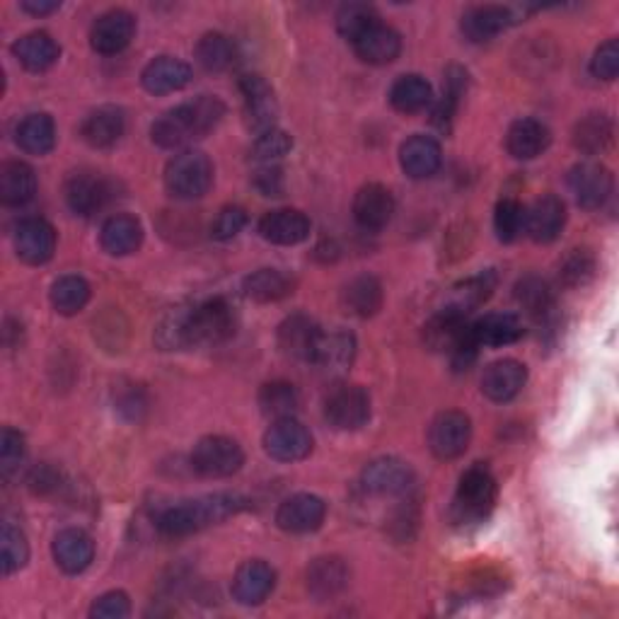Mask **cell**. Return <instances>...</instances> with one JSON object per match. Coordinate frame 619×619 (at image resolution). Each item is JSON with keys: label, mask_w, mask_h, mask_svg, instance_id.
I'll return each mask as SVG.
<instances>
[{"label": "cell", "mask_w": 619, "mask_h": 619, "mask_svg": "<svg viewBox=\"0 0 619 619\" xmlns=\"http://www.w3.org/2000/svg\"><path fill=\"white\" fill-rule=\"evenodd\" d=\"M0 554H3V574L13 576L15 571L25 569L30 559V542L25 538V532L15 526H3L0 532Z\"/></svg>", "instance_id": "816d5d0a"}, {"label": "cell", "mask_w": 619, "mask_h": 619, "mask_svg": "<svg viewBox=\"0 0 619 619\" xmlns=\"http://www.w3.org/2000/svg\"><path fill=\"white\" fill-rule=\"evenodd\" d=\"M259 235L271 245H301L310 237V218L295 209L271 211L259 221Z\"/></svg>", "instance_id": "7402d4cb"}, {"label": "cell", "mask_w": 619, "mask_h": 619, "mask_svg": "<svg viewBox=\"0 0 619 619\" xmlns=\"http://www.w3.org/2000/svg\"><path fill=\"white\" fill-rule=\"evenodd\" d=\"M353 356H356L353 335H349V331H331V335H323V339H319L313 363L323 365L325 371L339 373L347 371V368L353 363Z\"/></svg>", "instance_id": "f6af8a7d"}, {"label": "cell", "mask_w": 619, "mask_h": 619, "mask_svg": "<svg viewBox=\"0 0 619 619\" xmlns=\"http://www.w3.org/2000/svg\"><path fill=\"white\" fill-rule=\"evenodd\" d=\"M498 486L492 470L486 464L477 462L462 474L455 498H452L450 516L452 522L460 528L480 526L486 518L492 516V510L496 506Z\"/></svg>", "instance_id": "3957f363"}, {"label": "cell", "mask_w": 619, "mask_h": 619, "mask_svg": "<svg viewBox=\"0 0 619 619\" xmlns=\"http://www.w3.org/2000/svg\"><path fill=\"white\" fill-rule=\"evenodd\" d=\"M265 450L279 462H297L313 450V436L301 421L285 416V419H277L269 426V431L265 434Z\"/></svg>", "instance_id": "8fae6325"}, {"label": "cell", "mask_w": 619, "mask_h": 619, "mask_svg": "<svg viewBox=\"0 0 619 619\" xmlns=\"http://www.w3.org/2000/svg\"><path fill=\"white\" fill-rule=\"evenodd\" d=\"M140 82L150 94H170L184 90L192 82V68L172 56H158L143 68Z\"/></svg>", "instance_id": "cb8c5ba5"}, {"label": "cell", "mask_w": 619, "mask_h": 619, "mask_svg": "<svg viewBox=\"0 0 619 619\" xmlns=\"http://www.w3.org/2000/svg\"><path fill=\"white\" fill-rule=\"evenodd\" d=\"M516 13L506 5H477L462 15V34L474 44L492 42L498 34L516 25Z\"/></svg>", "instance_id": "ffe728a7"}, {"label": "cell", "mask_w": 619, "mask_h": 619, "mask_svg": "<svg viewBox=\"0 0 619 619\" xmlns=\"http://www.w3.org/2000/svg\"><path fill=\"white\" fill-rule=\"evenodd\" d=\"M593 271H595L593 257L588 252H583V249H576V252L564 261L562 277L569 285H583L593 277Z\"/></svg>", "instance_id": "680465c9"}, {"label": "cell", "mask_w": 619, "mask_h": 619, "mask_svg": "<svg viewBox=\"0 0 619 619\" xmlns=\"http://www.w3.org/2000/svg\"><path fill=\"white\" fill-rule=\"evenodd\" d=\"M37 194V175L27 162L10 160L0 168V199L5 206H25Z\"/></svg>", "instance_id": "836d02e7"}, {"label": "cell", "mask_w": 619, "mask_h": 619, "mask_svg": "<svg viewBox=\"0 0 619 619\" xmlns=\"http://www.w3.org/2000/svg\"><path fill=\"white\" fill-rule=\"evenodd\" d=\"M325 331L317 327L313 317L291 315L279 327V349L295 361H315V353Z\"/></svg>", "instance_id": "2e32d148"}, {"label": "cell", "mask_w": 619, "mask_h": 619, "mask_svg": "<svg viewBox=\"0 0 619 619\" xmlns=\"http://www.w3.org/2000/svg\"><path fill=\"white\" fill-rule=\"evenodd\" d=\"M52 552L58 569L66 574H82L94 559V542L86 530L68 528L56 534Z\"/></svg>", "instance_id": "d4e9b609"}, {"label": "cell", "mask_w": 619, "mask_h": 619, "mask_svg": "<svg viewBox=\"0 0 619 619\" xmlns=\"http://www.w3.org/2000/svg\"><path fill=\"white\" fill-rule=\"evenodd\" d=\"M494 228L496 237L502 243H514L526 230V206L516 199H502L496 204L494 213Z\"/></svg>", "instance_id": "f907efd6"}, {"label": "cell", "mask_w": 619, "mask_h": 619, "mask_svg": "<svg viewBox=\"0 0 619 619\" xmlns=\"http://www.w3.org/2000/svg\"><path fill=\"white\" fill-rule=\"evenodd\" d=\"M240 92H243V102H245L247 126L252 128L257 136L267 134V131L271 128H277L279 102H277V92H273L269 82L257 74L243 76Z\"/></svg>", "instance_id": "ba28073f"}, {"label": "cell", "mask_w": 619, "mask_h": 619, "mask_svg": "<svg viewBox=\"0 0 619 619\" xmlns=\"http://www.w3.org/2000/svg\"><path fill=\"white\" fill-rule=\"evenodd\" d=\"M15 252L25 265L40 267L46 265L56 252V230L49 221L44 218H25L20 221L13 235Z\"/></svg>", "instance_id": "5bb4252c"}, {"label": "cell", "mask_w": 619, "mask_h": 619, "mask_svg": "<svg viewBox=\"0 0 619 619\" xmlns=\"http://www.w3.org/2000/svg\"><path fill=\"white\" fill-rule=\"evenodd\" d=\"M470 327L472 325L468 323V315H462L455 307L448 305L428 319V325L424 327V341L428 349L446 351L450 356L458 349V344L468 337Z\"/></svg>", "instance_id": "484cf974"}, {"label": "cell", "mask_w": 619, "mask_h": 619, "mask_svg": "<svg viewBox=\"0 0 619 619\" xmlns=\"http://www.w3.org/2000/svg\"><path fill=\"white\" fill-rule=\"evenodd\" d=\"M390 102L402 114H416L426 110L428 104H434V90L431 82L424 76H399L390 88Z\"/></svg>", "instance_id": "8d00e7d4"}, {"label": "cell", "mask_w": 619, "mask_h": 619, "mask_svg": "<svg viewBox=\"0 0 619 619\" xmlns=\"http://www.w3.org/2000/svg\"><path fill=\"white\" fill-rule=\"evenodd\" d=\"M128 615H131V603L124 590L104 593L90 607V617L94 619H124Z\"/></svg>", "instance_id": "9f6ffc18"}, {"label": "cell", "mask_w": 619, "mask_h": 619, "mask_svg": "<svg viewBox=\"0 0 619 619\" xmlns=\"http://www.w3.org/2000/svg\"><path fill=\"white\" fill-rule=\"evenodd\" d=\"M363 489L375 496H409L414 492V470L404 460L380 458L363 470Z\"/></svg>", "instance_id": "9c48e42d"}, {"label": "cell", "mask_w": 619, "mask_h": 619, "mask_svg": "<svg viewBox=\"0 0 619 619\" xmlns=\"http://www.w3.org/2000/svg\"><path fill=\"white\" fill-rule=\"evenodd\" d=\"M61 8V3H44V0H25V3H22V10H25V13H30V15H49V13H56V10Z\"/></svg>", "instance_id": "94428289"}, {"label": "cell", "mask_w": 619, "mask_h": 619, "mask_svg": "<svg viewBox=\"0 0 619 619\" xmlns=\"http://www.w3.org/2000/svg\"><path fill=\"white\" fill-rule=\"evenodd\" d=\"M380 15L375 5L371 3H347L339 8L337 13V30L344 40H349L351 44L361 37L365 30H371L378 25Z\"/></svg>", "instance_id": "681fc988"}, {"label": "cell", "mask_w": 619, "mask_h": 619, "mask_svg": "<svg viewBox=\"0 0 619 619\" xmlns=\"http://www.w3.org/2000/svg\"><path fill=\"white\" fill-rule=\"evenodd\" d=\"M136 34V18L128 10H110V13L100 15L94 20L90 30V44L92 49L102 56H114L122 54L131 44Z\"/></svg>", "instance_id": "4fadbf2b"}, {"label": "cell", "mask_w": 619, "mask_h": 619, "mask_svg": "<svg viewBox=\"0 0 619 619\" xmlns=\"http://www.w3.org/2000/svg\"><path fill=\"white\" fill-rule=\"evenodd\" d=\"M273 586H277V571H273L267 562L261 559H252L245 562L233 578V595L240 605H261L265 603Z\"/></svg>", "instance_id": "44dd1931"}, {"label": "cell", "mask_w": 619, "mask_h": 619, "mask_svg": "<svg viewBox=\"0 0 619 619\" xmlns=\"http://www.w3.org/2000/svg\"><path fill=\"white\" fill-rule=\"evenodd\" d=\"M327 518V504L315 494H295L279 506L277 522L283 532L307 534L323 528Z\"/></svg>", "instance_id": "9a60e30c"}, {"label": "cell", "mask_w": 619, "mask_h": 619, "mask_svg": "<svg viewBox=\"0 0 619 619\" xmlns=\"http://www.w3.org/2000/svg\"><path fill=\"white\" fill-rule=\"evenodd\" d=\"M550 128L532 116L518 119V122L510 124L506 136V148L516 160H534L538 155L550 148Z\"/></svg>", "instance_id": "f546056e"}, {"label": "cell", "mask_w": 619, "mask_h": 619, "mask_svg": "<svg viewBox=\"0 0 619 619\" xmlns=\"http://www.w3.org/2000/svg\"><path fill=\"white\" fill-rule=\"evenodd\" d=\"M112 199V187L94 172H78L66 184V201L76 216H94Z\"/></svg>", "instance_id": "ac0fdd59"}, {"label": "cell", "mask_w": 619, "mask_h": 619, "mask_svg": "<svg viewBox=\"0 0 619 619\" xmlns=\"http://www.w3.org/2000/svg\"><path fill=\"white\" fill-rule=\"evenodd\" d=\"M528 383V368L516 359L496 361L482 375V392L492 402H510Z\"/></svg>", "instance_id": "4316f807"}, {"label": "cell", "mask_w": 619, "mask_h": 619, "mask_svg": "<svg viewBox=\"0 0 619 619\" xmlns=\"http://www.w3.org/2000/svg\"><path fill=\"white\" fill-rule=\"evenodd\" d=\"M472 440V421L462 412L438 414L428 428V448L438 460H458Z\"/></svg>", "instance_id": "52a82bcc"}, {"label": "cell", "mask_w": 619, "mask_h": 619, "mask_svg": "<svg viewBox=\"0 0 619 619\" xmlns=\"http://www.w3.org/2000/svg\"><path fill=\"white\" fill-rule=\"evenodd\" d=\"M225 116V104L211 94L184 102L175 110L165 112L158 122L153 124L150 134L160 148H182L187 143L204 138L221 124Z\"/></svg>", "instance_id": "6da1fadb"}, {"label": "cell", "mask_w": 619, "mask_h": 619, "mask_svg": "<svg viewBox=\"0 0 619 619\" xmlns=\"http://www.w3.org/2000/svg\"><path fill=\"white\" fill-rule=\"evenodd\" d=\"M383 285L375 277H359L344 289V307L356 317H371L383 307Z\"/></svg>", "instance_id": "7bdbcfd3"}, {"label": "cell", "mask_w": 619, "mask_h": 619, "mask_svg": "<svg viewBox=\"0 0 619 619\" xmlns=\"http://www.w3.org/2000/svg\"><path fill=\"white\" fill-rule=\"evenodd\" d=\"M196 61L211 74H225L237 61V46L228 34L209 32L196 44Z\"/></svg>", "instance_id": "b9f144b4"}, {"label": "cell", "mask_w": 619, "mask_h": 619, "mask_svg": "<svg viewBox=\"0 0 619 619\" xmlns=\"http://www.w3.org/2000/svg\"><path fill=\"white\" fill-rule=\"evenodd\" d=\"M566 225V206L554 194H544L526 209V233L534 243H554Z\"/></svg>", "instance_id": "d6986e66"}, {"label": "cell", "mask_w": 619, "mask_h": 619, "mask_svg": "<svg viewBox=\"0 0 619 619\" xmlns=\"http://www.w3.org/2000/svg\"><path fill=\"white\" fill-rule=\"evenodd\" d=\"M464 90H468V70L460 66L448 68L446 82H443V94H440V100L434 104V116H431V122L440 131H450Z\"/></svg>", "instance_id": "ee69618b"}, {"label": "cell", "mask_w": 619, "mask_h": 619, "mask_svg": "<svg viewBox=\"0 0 619 619\" xmlns=\"http://www.w3.org/2000/svg\"><path fill=\"white\" fill-rule=\"evenodd\" d=\"M18 146L30 155H46L56 146V124L49 114H27L15 131Z\"/></svg>", "instance_id": "74e56055"}, {"label": "cell", "mask_w": 619, "mask_h": 619, "mask_svg": "<svg viewBox=\"0 0 619 619\" xmlns=\"http://www.w3.org/2000/svg\"><path fill=\"white\" fill-rule=\"evenodd\" d=\"M245 452L237 440L228 436H206L192 450V468L209 480L233 477L243 470Z\"/></svg>", "instance_id": "5b68a950"}, {"label": "cell", "mask_w": 619, "mask_h": 619, "mask_svg": "<svg viewBox=\"0 0 619 619\" xmlns=\"http://www.w3.org/2000/svg\"><path fill=\"white\" fill-rule=\"evenodd\" d=\"M472 335L480 347H508L526 335V327L514 313H492L472 323Z\"/></svg>", "instance_id": "1f68e13d"}, {"label": "cell", "mask_w": 619, "mask_h": 619, "mask_svg": "<svg viewBox=\"0 0 619 619\" xmlns=\"http://www.w3.org/2000/svg\"><path fill=\"white\" fill-rule=\"evenodd\" d=\"M498 285V277L496 271H480L474 273V277L464 279L455 285V293H452V301L450 307H455L458 313L462 315H470L472 310H477L480 305H484L489 297L494 295Z\"/></svg>", "instance_id": "ab89813d"}, {"label": "cell", "mask_w": 619, "mask_h": 619, "mask_svg": "<svg viewBox=\"0 0 619 619\" xmlns=\"http://www.w3.org/2000/svg\"><path fill=\"white\" fill-rule=\"evenodd\" d=\"M325 416L339 431H356L371 419V397L359 385H341L327 397Z\"/></svg>", "instance_id": "30bf717a"}, {"label": "cell", "mask_w": 619, "mask_h": 619, "mask_svg": "<svg viewBox=\"0 0 619 619\" xmlns=\"http://www.w3.org/2000/svg\"><path fill=\"white\" fill-rule=\"evenodd\" d=\"M13 54L20 66H25L32 74H44V70H49L58 61L61 49H58L52 34L30 32L13 44Z\"/></svg>", "instance_id": "d6a6232c"}, {"label": "cell", "mask_w": 619, "mask_h": 619, "mask_svg": "<svg viewBox=\"0 0 619 619\" xmlns=\"http://www.w3.org/2000/svg\"><path fill=\"white\" fill-rule=\"evenodd\" d=\"M297 404H301L297 390L291 383H283V380H277V383H269L259 390V407L267 416H273V419L293 416Z\"/></svg>", "instance_id": "c3c4849f"}, {"label": "cell", "mask_w": 619, "mask_h": 619, "mask_svg": "<svg viewBox=\"0 0 619 619\" xmlns=\"http://www.w3.org/2000/svg\"><path fill=\"white\" fill-rule=\"evenodd\" d=\"M126 116L122 106L104 104L86 116L80 134L92 148H112L124 136Z\"/></svg>", "instance_id": "f1b7e54d"}, {"label": "cell", "mask_w": 619, "mask_h": 619, "mask_svg": "<svg viewBox=\"0 0 619 619\" xmlns=\"http://www.w3.org/2000/svg\"><path fill=\"white\" fill-rule=\"evenodd\" d=\"M395 216V196L383 184H365L353 199V218L368 233L383 230Z\"/></svg>", "instance_id": "e0dca14e"}, {"label": "cell", "mask_w": 619, "mask_h": 619, "mask_svg": "<svg viewBox=\"0 0 619 619\" xmlns=\"http://www.w3.org/2000/svg\"><path fill=\"white\" fill-rule=\"evenodd\" d=\"M155 344L162 351H184L194 349L192 337V307H177L160 319L155 327Z\"/></svg>", "instance_id": "d590c367"}, {"label": "cell", "mask_w": 619, "mask_h": 619, "mask_svg": "<svg viewBox=\"0 0 619 619\" xmlns=\"http://www.w3.org/2000/svg\"><path fill=\"white\" fill-rule=\"evenodd\" d=\"M247 225V211L243 206H225L211 223V237L218 243H228L243 233Z\"/></svg>", "instance_id": "11a10c76"}, {"label": "cell", "mask_w": 619, "mask_h": 619, "mask_svg": "<svg viewBox=\"0 0 619 619\" xmlns=\"http://www.w3.org/2000/svg\"><path fill=\"white\" fill-rule=\"evenodd\" d=\"M353 49L365 64L387 66L402 54V37L397 30H392L390 25H385L383 20H380L378 25L365 30L361 37L353 42Z\"/></svg>", "instance_id": "83f0119b"}, {"label": "cell", "mask_w": 619, "mask_h": 619, "mask_svg": "<svg viewBox=\"0 0 619 619\" xmlns=\"http://www.w3.org/2000/svg\"><path fill=\"white\" fill-rule=\"evenodd\" d=\"M90 283L82 277H76V273H68V277H61L52 285V305L58 315L66 317L78 315L90 303Z\"/></svg>", "instance_id": "bcb514c9"}, {"label": "cell", "mask_w": 619, "mask_h": 619, "mask_svg": "<svg viewBox=\"0 0 619 619\" xmlns=\"http://www.w3.org/2000/svg\"><path fill=\"white\" fill-rule=\"evenodd\" d=\"M243 508H247V498L240 494H213L165 508L158 516V528L168 538H187V534L218 526V522L240 514Z\"/></svg>", "instance_id": "7a4b0ae2"}, {"label": "cell", "mask_w": 619, "mask_h": 619, "mask_svg": "<svg viewBox=\"0 0 619 619\" xmlns=\"http://www.w3.org/2000/svg\"><path fill=\"white\" fill-rule=\"evenodd\" d=\"M293 148V138L281 128H271L267 134H259L252 146V158L261 165H271L273 160L283 158Z\"/></svg>", "instance_id": "f5cc1de1"}, {"label": "cell", "mask_w": 619, "mask_h": 619, "mask_svg": "<svg viewBox=\"0 0 619 619\" xmlns=\"http://www.w3.org/2000/svg\"><path fill=\"white\" fill-rule=\"evenodd\" d=\"M590 74L598 80H615L619 74V42L607 40L598 46L593 61H590Z\"/></svg>", "instance_id": "6f0895ef"}, {"label": "cell", "mask_w": 619, "mask_h": 619, "mask_svg": "<svg viewBox=\"0 0 619 619\" xmlns=\"http://www.w3.org/2000/svg\"><path fill=\"white\" fill-rule=\"evenodd\" d=\"M615 126L607 114H588L583 116L574 128V143L581 153L600 155L612 146Z\"/></svg>", "instance_id": "60d3db41"}, {"label": "cell", "mask_w": 619, "mask_h": 619, "mask_svg": "<svg viewBox=\"0 0 619 619\" xmlns=\"http://www.w3.org/2000/svg\"><path fill=\"white\" fill-rule=\"evenodd\" d=\"M25 436L5 426L3 434H0V470H3L5 480L20 470L22 460H25Z\"/></svg>", "instance_id": "db71d44e"}, {"label": "cell", "mask_w": 619, "mask_h": 619, "mask_svg": "<svg viewBox=\"0 0 619 619\" xmlns=\"http://www.w3.org/2000/svg\"><path fill=\"white\" fill-rule=\"evenodd\" d=\"M569 187H571V192H574L578 206L595 211V209H600L607 199H610L615 180H612V172L607 170L605 165L586 160V162H578L576 168L571 170Z\"/></svg>", "instance_id": "7c38bea8"}, {"label": "cell", "mask_w": 619, "mask_h": 619, "mask_svg": "<svg viewBox=\"0 0 619 619\" xmlns=\"http://www.w3.org/2000/svg\"><path fill=\"white\" fill-rule=\"evenodd\" d=\"M349 569L337 556L315 559L313 566L307 569V588L319 600L335 598V595L347 586Z\"/></svg>", "instance_id": "e575fe53"}, {"label": "cell", "mask_w": 619, "mask_h": 619, "mask_svg": "<svg viewBox=\"0 0 619 619\" xmlns=\"http://www.w3.org/2000/svg\"><path fill=\"white\" fill-rule=\"evenodd\" d=\"M255 187L261 196H281L283 194V172L277 165H261L255 172Z\"/></svg>", "instance_id": "91938a15"}, {"label": "cell", "mask_w": 619, "mask_h": 619, "mask_svg": "<svg viewBox=\"0 0 619 619\" xmlns=\"http://www.w3.org/2000/svg\"><path fill=\"white\" fill-rule=\"evenodd\" d=\"M213 184V162L201 150H182L165 168V187L175 199L194 201Z\"/></svg>", "instance_id": "277c9868"}, {"label": "cell", "mask_w": 619, "mask_h": 619, "mask_svg": "<svg viewBox=\"0 0 619 619\" xmlns=\"http://www.w3.org/2000/svg\"><path fill=\"white\" fill-rule=\"evenodd\" d=\"M243 291L255 303H279L293 293V281L279 269H259L245 279Z\"/></svg>", "instance_id": "f35d334b"}, {"label": "cell", "mask_w": 619, "mask_h": 619, "mask_svg": "<svg viewBox=\"0 0 619 619\" xmlns=\"http://www.w3.org/2000/svg\"><path fill=\"white\" fill-rule=\"evenodd\" d=\"M235 329V307L225 297H211V301L192 307L194 347H218V344L233 339Z\"/></svg>", "instance_id": "8992f818"}, {"label": "cell", "mask_w": 619, "mask_h": 619, "mask_svg": "<svg viewBox=\"0 0 619 619\" xmlns=\"http://www.w3.org/2000/svg\"><path fill=\"white\" fill-rule=\"evenodd\" d=\"M399 162L402 170L407 172L412 180H428V177H434L440 170L443 150H440V143L436 138L416 134L402 143Z\"/></svg>", "instance_id": "603a6c76"}, {"label": "cell", "mask_w": 619, "mask_h": 619, "mask_svg": "<svg viewBox=\"0 0 619 619\" xmlns=\"http://www.w3.org/2000/svg\"><path fill=\"white\" fill-rule=\"evenodd\" d=\"M516 301L534 319H550L554 313V295L547 281L538 277H526L516 285Z\"/></svg>", "instance_id": "7dc6e473"}, {"label": "cell", "mask_w": 619, "mask_h": 619, "mask_svg": "<svg viewBox=\"0 0 619 619\" xmlns=\"http://www.w3.org/2000/svg\"><path fill=\"white\" fill-rule=\"evenodd\" d=\"M100 243L104 252L112 257L134 255L143 245V225L138 218L128 216V213H116V216L106 218V223L102 225Z\"/></svg>", "instance_id": "4dcf8cb0"}]
</instances>
